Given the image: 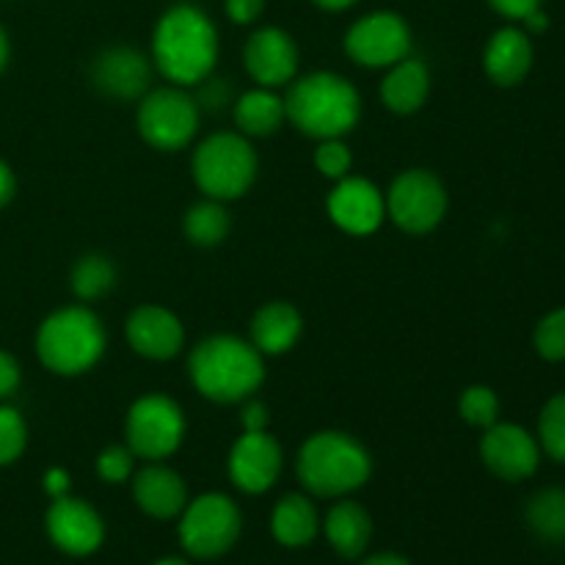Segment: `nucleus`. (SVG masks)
Masks as SVG:
<instances>
[{"mask_svg": "<svg viewBox=\"0 0 565 565\" xmlns=\"http://www.w3.org/2000/svg\"><path fill=\"white\" fill-rule=\"evenodd\" d=\"M6 61H9V39H6V31L0 28V72L6 70Z\"/></svg>", "mask_w": 565, "mask_h": 565, "instance_id": "45", "label": "nucleus"}, {"mask_svg": "<svg viewBox=\"0 0 565 565\" xmlns=\"http://www.w3.org/2000/svg\"><path fill=\"white\" fill-rule=\"evenodd\" d=\"M331 221L348 235H373L386 218V196L364 177H342L329 193Z\"/></svg>", "mask_w": 565, "mask_h": 565, "instance_id": "14", "label": "nucleus"}, {"mask_svg": "<svg viewBox=\"0 0 565 565\" xmlns=\"http://www.w3.org/2000/svg\"><path fill=\"white\" fill-rule=\"evenodd\" d=\"M296 469L309 494L337 500L367 483L373 475V458L353 436L340 430H320L303 441Z\"/></svg>", "mask_w": 565, "mask_h": 565, "instance_id": "4", "label": "nucleus"}, {"mask_svg": "<svg viewBox=\"0 0 565 565\" xmlns=\"http://www.w3.org/2000/svg\"><path fill=\"white\" fill-rule=\"evenodd\" d=\"M241 423H243V434H257V430H268V408H265V403H259V401L246 403Z\"/></svg>", "mask_w": 565, "mask_h": 565, "instance_id": "39", "label": "nucleus"}, {"mask_svg": "<svg viewBox=\"0 0 565 565\" xmlns=\"http://www.w3.org/2000/svg\"><path fill=\"white\" fill-rule=\"evenodd\" d=\"M138 132L149 147L177 152L188 147L199 130V105L182 86L152 88L138 105Z\"/></svg>", "mask_w": 565, "mask_h": 565, "instance_id": "8", "label": "nucleus"}, {"mask_svg": "<svg viewBox=\"0 0 565 565\" xmlns=\"http://www.w3.org/2000/svg\"><path fill=\"white\" fill-rule=\"evenodd\" d=\"M285 114L303 136L318 141L342 138L359 125L362 97L348 77L337 72H312L290 83Z\"/></svg>", "mask_w": 565, "mask_h": 565, "instance_id": "2", "label": "nucleus"}, {"mask_svg": "<svg viewBox=\"0 0 565 565\" xmlns=\"http://www.w3.org/2000/svg\"><path fill=\"white\" fill-rule=\"evenodd\" d=\"M489 3L494 6L497 14L508 17V20L522 22L524 17H530L533 11H539L544 0H489Z\"/></svg>", "mask_w": 565, "mask_h": 565, "instance_id": "36", "label": "nucleus"}, {"mask_svg": "<svg viewBox=\"0 0 565 565\" xmlns=\"http://www.w3.org/2000/svg\"><path fill=\"white\" fill-rule=\"evenodd\" d=\"M226 94H230V86H226V81H210V77H204L196 105H199V108L215 110V108H221V105H226Z\"/></svg>", "mask_w": 565, "mask_h": 565, "instance_id": "37", "label": "nucleus"}, {"mask_svg": "<svg viewBox=\"0 0 565 565\" xmlns=\"http://www.w3.org/2000/svg\"><path fill=\"white\" fill-rule=\"evenodd\" d=\"M524 28H527V33H544L546 28H550V17L544 14V9L533 11L530 17H524Z\"/></svg>", "mask_w": 565, "mask_h": 565, "instance_id": "43", "label": "nucleus"}, {"mask_svg": "<svg viewBox=\"0 0 565 565\" xmlns=\"http://www.w3.org/2000/svg\"><path fill=\"white\" fill-rule=\"evenodd\" d=\"M430 94V72L423 61L403 58L390 66L384 83H381V103L392 114H417Z\"/></svg>", "mask_w": 565, "mask_h": 565, "instance_id": "22", "label": "nucleus"}, {"mask_svg": "<svg viewBox=\"0 0 565 565\" xmlns=\"http://www.w3.org/2000/svg\"><path fill=\"white\" fill-rule=\"evenodd\" d=\"M154 565H188V561H182V557H163V561H158Z\"/></svg>", "mask_w": 565, "mask_h": 565, "instance_id": "46", "label": "nucleus"}, {"mask_svg": "<svg viewBox=\"0 0 565 565\" xmlns=\"http://www.w3.org/2000/svg\"><path fill=\"white\" fill-rule=\"evenodd\" d=\"M132 450L130 447H121V445H114V447H105L103 452L97 456V475L99 480H105V483H125V480L132 478Z\"/></svg>", "mask_w": 565, "mask_h": 565, "instance_id": "34", "label": "nucleus"}, {"mask_svg": "<svg viewBox=\"0 0 565 565\" xmlns=\"http://www.w3.org/2000/svg\"><path fill=\"white\" fill-rule=\"evenodd\" d=\"M191 381L207 401L241 403L265 381V359L252 340L215 334L199 342L191 353Z\"/></svg>", "mask_w": 565, "mask_h": 565, "instance_id": "3", "label": "nucleus"}, {"mask_svg": "<svg viewBox=\"0 0 565 565\" xmlns=\"http://www.w3.org/2000/svg\"><path fill=\"white\" fill-rule=\"evenodd\" d=\"M345 53L359 66L390 70L412 53V28L395 11H375L353 22L345 33Z\"/></svg>", "mask_w": 565, "mask_h": 565, "instance_id": "11", "label": "nucleus"}, {"mask_svg": "<svg viewBox=\"0 0 565 565\" xmlns=\"http://www.w3.org/2000/svg\"><path fill=\"white\" fill-rule=\"evenodd\" d=\"M265 9V0H226V14L237 25H252L259 20Z\"/></svg>", "mask_w": 565, "mask_h": 565, "instance_id": "35", "label": "nucleus"}, {"mask_svg": "<svg viewBox=\"0 0 565 565\" xmlns=\"http://www.w3.org/2000/svg\"><path fill=\"white\" fill-rule=\"evenodd\" d=\"M384 196L386 215L408 235H428L447 213L445 182L428 169L403 171Z\"/></svg>", "mask_w": 565, "mask_h": 565, "instance_id": "10", "label": "nucleus"}, {"mask_svg": "<svg viewBox=\"0 0 565 565\" xmlns=\"http://www.w3.org/2000/svg\"><path fill=\"white\" fill-rule=\"evenodd\" d=\"M47 535L61 552L72 557H86L97 552L105 541V522L94 505L77 497H58L47 511Z\"/></svg>", "mask_w": 565, "mask_h": 565, "instance_id": "13", "label": "nucleus"}, {"mask_svg": "<svg viewBox=\"0 0 565 565\" xmlns=\"http://www.w3.org/2000/svg\"><path fill=\"white\" fill-rule=\"evenodd\" d=\"M285 119V97H279L274 88L257 86L252 92L241 94L235 103V121L243 136H274Z\"/></svg>", "mask_w": 565, "mask_h": 565, "instance_id": "25", "label": "nucleus"}, {"mask_svg": "<svg viewBox=\"0 0 565 565\" xmlns=\"http://www.w3.org/2000/svg\"><path fill=\"white\" fill-rule=\"evenodd\" d=\"M458 412H461L463 423L475 425V428H491L500 417V397L491 386H469L458 401Z\"/></svg>", "mask_w": 565, "mask_h": 565, "instance_id": "30", "label": "nucleus"}, {"mask_svg": "<svg viewBox=\"0 0 565 565\" xmlns=\"http://www.w3.org/2000/svg\"><path fill=\"white\" fill-rule=\"evenodd\" d=\"M362 565H412L403 555H395V552H381V555L364 557Z\"/></svg>", "mask_w": 565, "mask_h": 565, "instance_id": "42", "label": "nucleus"}, {"mask_svg": "<svg viewBox=\"0 0 565 565\" xmlns=\"http://www.w3.org/2000/svg\"><path fill=\"white\" fill-rule=\"evenodd\" d=\"M94 86L114 99H138L149 92L152 70L136 47H110L92 66Z\"/></svg>", "mask_w": 565, "mask_h": 565, "instance_id": "18", "label": "nucleus"}, {"mask_svg": "<svg viewBox=\"0 0 565 565\" xmlns=\"http://www.w3.org/2000/svg\"><path fill=\"white\" fill-rule=\"evenodd\" d=\"M28 441L25 419L14 408H0V467L14 463L22 456Z\"/></svg>", "mask_w": 565, "mask_h": 565, "instance_id": "32", "label": "nucleus"}, {"mask_svg": "<svg viewBox=\"0 0 565 565\" xmlns=\"http://www.w3.org/2000/svg\"><path fill=\"white\" fill-rule=\"evenodd\" d=\"M17 191V180H14V171L9 169V166L0 160V207H6V204L11 202V196H14Z\"/></svg>", "mask_w": 565, "mask_h": 565, "instance_id": "41", "label": "nucleus"}, {"mask_svg": "<svg viewBox=\"0 0 565 565\" xmlns=\"http://www.w3.org/2000/svg\"><path fill=\"white\" fill-rule=\"evenodd\" d=\"M480 456L483 463L508 483H519V480L533 478L535 469L541 463V445L530 430L522 425L497 423L486 428L483 441H480Z\"/></svg>", "mask_w": 565, "mask_h": 565, "instance_id": "12", "label": "nucleus"}, {"mask_svg": "<svg viewBox=\"0 0 565 565\" xmlns=\"http://www.w3.org/2000/svg\"><path fill=\"white\" fill-rule=\"evenodd\" d=\"M125 334L132 351L152 362H166L185 345V329H182L180 318L171 309L154 307V303L138 307L127 318Z\"/></svg>", "mask_w": 565, "mask_h": 565, "instance_id": "17", "label": "nucleus"}, {"mask_svg": "<svg viewBox=\"0 0 565 565\" xmlns=\"http://www.w3.org/2000/svg\"><path fill=\"white\" fill-rule=\"evenodd\" d=\"M281 475V447L268 430L243 434L232 445L230 478L246 494H265Z\"/></svg>", "mask_w": 565, "mask_h": 565, "instance_id": "15", "label": "nucleus"}, {"mask_svg": "<svg viewBox=\"0 0 565 565\" xmlns=\"http://www.w3.org/2000/svg\"><path fill=\"white\" fill-rule=\"evenodd\" d=\"M353 3H359V0H315V6H320V9L326 11H345L351 9Z\"/></svg>", "mask_w": 565, "mask_h": 565, "instance_id": "44", "label": "nucleus"}, {"mask_svg": "<svg viewBox=\"0 0 565 565\" xmlns=\"http://www.w3.org/2000/svg\"><path fill=\"white\" fill-rule=\"evenodd\" d=\"M116 268L103 254H86L72 268V290L81 301H97L114 287Z\"/></svg>", "mask_w": 565, "mask_h": 565, "instance_id": "28", "label": "nucleus"}, {"mask_svg": "<svg viewBox=\"0 0 565 565\" xmlns=\"http://www.w3.org/2000/svg\"><path fill=\"white\" fill-rule=\"evenodd\" d=\"M132 497H136L138 508L147 516L160 519H177L188 505V489L185 480L174 472V469L163 467L158 461H149L141 472L132 478Z\"/></svg>", "mask_w": 565, "mask_h": 565, "instance_id": "19", "label": "nucleus"}, {"mask_svg": "<svg viewBox=\"0 0 565 565\" xmlns=\"http://www.w3.org/2000/svg\"><path fill=\"white\" fill-rule=\"evenodd\" d=\"M127 447L136 458L163 461L180 450L185 439V417L182 408L166 395H143L127 412L125 423Z\"/></svg>", "mask_w": 565, "mask_h": 565, "instance_id": "9", "label": "nucleus"}, {"mask_svg": "<svg viewBox=\"0 0 565 565\" xmlns=\"http://www.w3.org/2000/svg\"><path fill=\"white\" fill-rule=\"evenodd\" d=\"M303 334V318L292 303L270 301L252 318V345L263 356L287 353Z\"/></svg>", "mask_w": 565, "mask_h": 565, "instance_id": "21", "label": "nucleus"}, {"mask_svg": "<svg viewBox=\"0 0 565 565\" xmlns=\"http://www.w3.org/2000/svg\"><path fill=\"white\" fill-rule=\"evenodd\" d=\"M315 166L323 177L329 180H342V177L351 174L353 154L351 149L342 143V138H326V141L318 143L315 149Z\"/></svg>", "mask_w": 565, "mask_h": 565, "instance_id": "33", "label": "nucleus"}, {"mask_svg": "<svg viewBox=\"0 0 565 565\" xmlns=\"http://www.w3.org/2000/svg\"><path fill=\"white\" fill-rule=\"evenodd\" d=\"M326 539L345 561H356L367 552L373 539V519L359 502L342 500L326 516Z\"/></svg>", "mask_w": 565, "mask_h": 565, "instance_id": "23", "label": "nucleus"}, {"mask_svg": "<svg viewBox=\"0 0 565 565\" xmlns=\"http://www.w3.org/2000/svg\"><path fill=\"white\" fill-rule=\"evenodd\" d=\"M17 386H20V364L11 353L0 351V401L14 395Z\"/></svg>", "mask_w": 565, "mask_h": 565, "instance_id": "38", "label": "nucleus"}, {"mask_svg": "<svg viewBox=\"0 0 565 565\" xmlns=\"http://www.w3.org/2000/svg\"><path fill=\"white\" fill-rule=\"evenodd\" d=\"M193 180L215 202L241 199L257 180V152L241 132H215L193 152Z\"/></svg>", "mask_w": 565, "mask_h": 565, "instance_id": "6", "label": "nucleus"}, {"mask_svg": "<svg viewBox=\"0 0 565 565\" xmlns=\"http://www.w3.org/2000/svg\"><path fill=\"white\" fill-rule=\"evenodd\" d=\"M243 61L254 83L265 88L287 86L298 75V47L290 33L281 28L254 31L243 50Z\"/></svg>", "mask_w": 565, "mask_h": 565, "instance_id": "16", "label": "nucleus"}, {"mask_svg": "<svg viewBox=\"0 0 565 565\" xmlns=\"http://www.w3.org/2000/svg\"><path fill=\"white\" fill-rule=\"evenodd\" d=\"M539 445L546 456L555 458L557 463H565V392L552 397L541 412Z\"/></svg>", "mask_w": 565, "mask_h": 565, "instance_id": "29", "label": "nucleus"}, {"mask_svg": "<svg viewBox=\"0 0 565 565\" xmlns=\"http://www.w3.org/2000/svg\"><path fill=\"white\" fill-rule=\"evenodd\" d=\"M527 524L544 541H565V489H544L527 502Z\"/></svg>", "mask_w": 565, "mask_h": 565, "instance_id": "27", "label": "nucleus"}, {"mask_svg": "<svg viewBox=\"0 0 565 565\" xmlns=\"http://www.w3.org/2000/svg\"><path fill=\"white\" fill-rule=\"evenodd\" d=\"M486 75L497 83V86H516L533 70V42L530 33L522 28H500L494 36L489 39L483 53Z\"/></svg>", "mask_w": 565, "mask_h": 565, "instance_id": "20", "label": "nucleus"}, {"mask_svg": "<svg viewBox=\"0 0 565 565\" xmlns=\"http://www.w3.org/2000/svg\"><path fill=\"white\" fill-rule=\"evenodd\" d=\"M44 491H47L53 500L70 494V472L61 467H53L47 475H44Z\"/></svg>", "mask_w": 565, "mask_h": 565, "instance_id": "40", "label": "nucleus"}, {"mask_svg": "<svg viewBox=\"0 0 565 565\" xmlns=\"http://www.w3.org/2000/svg\"><path fill=\"white\" fill-rule=\"evenodd\" d=\"M243 530L241 508L226 494H202L180 513V544L199 561H215L237 544Z\"/></svg>", "mask_w": 565, "mask_h": 565, "instance_id": "7", "label": "nucleus"}, {"mask_svg": "<svg viewBox=\"0 0 565 565\" xmlns=\"http://www.w3.org/2000/svg\"><path fill=\"white\" fill-rule=\"evenodd\" d=\"M105 326L88 307H64L50 315L36 334V353L55 375H81L105 353Z\"/></svg>", "mask_w": 565, "mask_h": 565, "instance_id": "5", "label": "nucleus"}, {"mask_svg": "<svg viewBox=\"0 0 565 565\" xmlns=\"http://www.w3.org/2000/svg\"><path fill=\"white\" fill-rule=\"evenodd\" d=\"M320 516L312 500L303 494H287L276 502L274 516H270V533L281 546H309L318 539Z\"/></svg>", "mask_w": 565, "mask_h": 565, "instance_id": "24", "label": "nucleus"}, {"mask_svg": "<svg viewBox=\"0 0 565 565\" xmlns=\"http://www.w3.org/2000/svg\"><path fill=\"white\" fill-rule=\"evenodd\" d=\"M535 351L546 362H563L565 359V307L546 315L535 329Z\"/></svg>", "mask_w": 565, "mask_h": 565, "instance_id": "31", "label": "nucleus"}, {"mask_svg": "<svg viewBox=\"0 0 565 565\" xmlns=\"http://www.w3.org/2000/svg\"><path fill=\"white\" fill-rule=\"evenodd\" d=\"M152 58L174 86H196L213 75L218 61V31L196 6H171L154 25Z\"/></svg>", "mask_w": 565, "mask_h": 565, "instance_id": "1", "label": "nucleus"}, {"mask_svg": "<svg viewBox=\"0 0 565 565\" xmlns=\"http://www.w3.org/2000/svg\"><path fill=\"white\" fill-rule=\"evenodd\" d=\"M230 213H226L224 202H215V199H207V202H199L193 207H188L185 221H182V230H185V237L193 243V246H218V243L226 241L230 235Z\"/></svg>", "mask_w": 565, "mask_h": 565, "instance_id": "26", "label": "nucleus"}]
</instances>
